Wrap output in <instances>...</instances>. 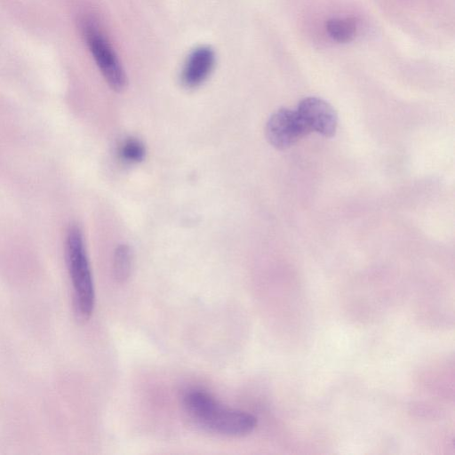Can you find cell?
Segmentation results:
<instances>
[{
    "mask_svg": "<svg viewBox=\"0 0 455 455\" xmlns=\"http://www.w3.org/2000/svg\"><path fill=\"white\" fill-rule=\"evenodd\" d=\"M66 256L74 291L76 312L83 320L93 312L95 292L91 267L81 228L71 226L66 237Z\"/></svg>",
    "mask_w": 455,
    "mask_h": 455,
    "instance_id": "obj_2",
    "label": "cell"
},
{
    "mask_svg": "<svg viewBox=\"0 0 455 455\" xmlns=\"http://www.w3.org/2000/svg\"><path fill=\"white\" fill-rule=\"evenodd\" d=\"M85 44L108 84L116 92L126 88L127 77L119 59L98 22L92 17L80 21Z\"/></svg>",
    "mask_w": 455,
    "mask_h": 455,
    "instance_id": "obj_3",
    "label": "cell"
},
{
    "mask_svg": "<svg viewBox=\"0 0 455 455\" xmlns=\"http://www.w3.org/2000/svg\"><path fill=\"white\" fill-rule=\"evenodd\" d=\"M215 60V52L210 46L201 45L192 50L181 68V84L190 89L201 85L212 73Z\"/></svg>",
    "mask_w": 455,
    "mask_h": 455,
    "instance_id": "obj_6",
    "label": "cell"
},
{
    "mask_svg": "<svg viewBox=\"0 0 455 455\" xmlns=\"http://www.w3.org/2000/svg\"><path fill=\"white\" fill-rule=\"evenodd\" d=\"M326 31L338 43H347L356 34V24L352 19L333 18L326 22Z\"/></svg>",
    "mask_w": 455,
    "mask_h": 455,
    "instance_id": "obj_8",
    "label": "cell"
},
{
    "mask_svg": "<svg viewBox=\"0 0 455 455\" xmlns=\"http://www.w3.org/2000/svg\"><path fill=\"white\" fill-rule=\"evenodd\" d=\"M296 111L309 132L324 137L335 134L338 118L333 108L324 100L307 97L299 101Z\"/></svg>",
    "mask_w": 455,
    "mask_h": 455,
    "instance_id": "obj_5",
    "label": "cell"
},
{
    "mask_svg": "<svg viewBox=\"0 0 455 455\" xmlns=\"http://www.w3.org/2000/svg\"><path fill=\"white\" fill-rule=\"evenodd\" d=\"M182 403L193 421L212 433L244 436L251 433L257 425V419L252 414L226 407L204 390H188Z\"/></svg>",
    "mask_w": 455,
    "mask_h": 455,
    "instance_id": "obj_1",
    "label": "cell"
},
{
    "mask_svg": "<svg viewBox=\"0 0 455 455\" xmlns=\"http://www.w3.org/2000/svg\"><path fill=\"white\" fill-rule=\"evenodd\" d=\"M119 155L125 162L140 163L145 158L146 148L140 140L128 138L122 142L119 148Z\"/></svg>",
    "mask_w": 455,
    "mask_h": 455,
    "instance_id": "obj_9",
    "label": "cell"
},
{
    "mask_svg": "<svg viewBox=\"0 0 455 455\" xmlns=\"http://www.w3.org/2000/svg\"><path fill=\"white\" fill-rule=\"evenodd\" d=\"M266 138L278 149H285L310 132L296 110L280 108L274 112L266 124Z\"/></svg>",
    "mask_w": 455,
    "mask_h": 455,
    "instance_id": "obj_4",
    "label": "cell"
},
{
    "mask_svg": "<svg viewBox=\"0 0 455 455\" xmlns=\"http://www.w3.org/2000/svg\"><path fill=\"white\" fill-rule=\"evenodd\" d=\"M132 251L128 244H118L113 255V275L118 283L126 282L132 273Z\"/></svg>",
    "mask_w": 455,
    "mask_h": 455,
    "instance_id": "obj_7",
    "label": "cell"
}]
</instances>
